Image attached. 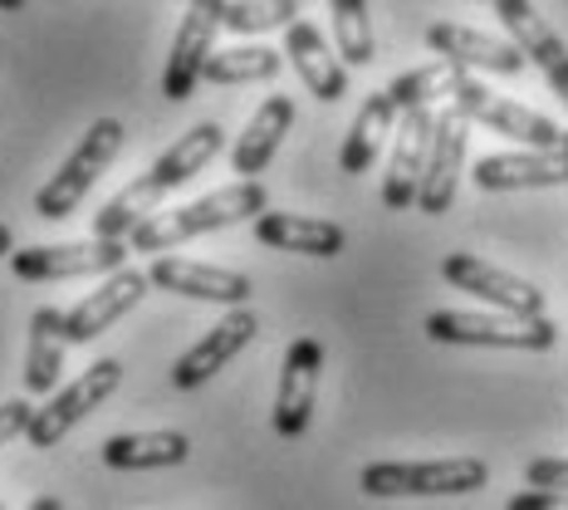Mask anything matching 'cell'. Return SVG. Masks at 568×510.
<instances>
[{
    "mask_svg": "<svg viewBox=\"0 0 568 510\" xmlns=\"http://www.w3.org/2000/svg\"><path fill=\"white\" fill-rule=\"evenodd\" d=\"M265 211H270L265 182H231V187H221V192L192 201V207L148 217L133 236H128V246L142 256H168L172 246L196 241V236H206V231H226L235 221H255V217H265Z\"/></svg>",
    "mask_w": 568,
    "mask_h": 510,
    "instance_id": "6da1fadb",
    "label": "cell"
},
{
    "mask_svg": "<svg viewBox=\"0 0 568 510\" xmlns=\"http://www.w3.org/2000/svg\"><path fill=\"white\" fill-rule=\"evenodd\" d=\"M363 491L377 501L397 496H470L490 481V467L476 457H442V461H373L363 467Z\"/></svg>",
    "mask_w": 568,
    "mask_h": 510,
    "instance_id": "7a4b0ae2",
    "label": "cell"
},
{
    "mask_svg": "<svg viewBox=\"0 0 568 510\" xmlns=\"http://www.w3.org/2000/svg\"><path fill=\"white\" fill-rule=\"evenodd\" d=\"M118 148H123V123H118V118H99V123L79 138V148L59 162V172L40 187V197H34V217L64 221L69 211H74L79 201L93 192V182L109 172V162L118 158Z\"/></svg>",
    "mask_w": 568,
    "mask_h": 510,
    "instance_id": "3957f363",
    "label": "cell"
},
{
    "mask_svg": "<svg viewBox=\"0 0 568 510\" xmlns=\"http://www.w3.org/2000/svg\"><path fill=\"white\" fill-rule=\"evenodd\" d=\"M426 339L460 343V349H519V353H549L559 329L554 319H515V314H470V310H436L426 314Z\"/></svg>",
    "mask_w": 568,
    "mask_h": 510,
    "instance_id": "277c9868",
    "label": "cell"
},
{
    "mask_svg": "<svg viewBox=\"0 0 568 510\" xmlns=\"http://www.w3.org/2000/svg\"><path fill=\"white\" fill-rule=\"evenodd\" d=\"M118 383H123V363H118V359H99L89 373H79L64 393H54L40 412H34L30 427H26V442L34 447V452H50L69 427L84 422L99 402H109L118 393Z\"/></svg>",
    "mask_w": 568,
    "mask_h": 510,
    "instance_id": "5b68a950",
    "label": "cell"
},
{
    "mask_svg": "<svg viewBox=\"0 0 568 510\" xmlns=\"http://www.w3.org/2000/svg\"><path fill=\"white\" fill-rule=\"evenodd\" d=\"M452 109L466 118V123H485V128H495L500 138L529 142L535 152H559L564 128L554 123V118H544V113H535V109H525V103H515V99H500L495 89L476 84V79H466V84L456 89Z\"/></svg>",
    "mask_w": 568,
    "mask_h": 510,
    "instance_id": "8992f818",
    "label": "cell"
},
{
    "mask_svg": "<svg viewBox=\"0 0 568 510\" xmlns=\"http://www.w3.org/2000/svg\"><path fill=\"white\" fill-rule=\"evenodd\" d=\"M221 16H226V0H186V16L176 26L168 69H162V99L168 103H186L201 84V69L211 59V40L221 30Z\"/></svg>",
    "mask_w": 568,
    "mask_h": 510,
    "instance_id": "52a82bcc",
    "label": "cell"
},
{
    "mask_svg": "<svg viewBox=\"0 0 568 510\" xmlns=\"http://www.w3.org/2000/svg\"><path fill=\"white\" fill-rule=\"evenodd\" d=\"M442 276L446 284H456L460 294H476V300L495 304L500 314H515V319H544V290L529 280L510 276V270L490 266L480 256H466V251H452L442 260Z\"/></svg>",
    "mask_w": 568,
    "mask_h": 510,
    "instance_id": "ba28073f",
    "label": "cell"
},
{
    "mask_svg": "<svg viewBox=\"0 0 568 510\" xmlns=\"http://www.w3.org/2000/svg\"><path fill=\"white\" fill-rule=\"evenodd\" d=\"M128 241H74V246H26L10 256L20 280H79V276H113L123 270Z\"/></svg>",
    "mask_w": 568,
    "mask_h": 510,
    "instance_id": "9c48e42d",
    "label": "cell"
},
{
    "mask_svg": "<svg viewBox=\"0 0 568 510\" xmlns=\"http://www.w3.org/2000/svg\"><path fill=\"white\" fill-rule=\"evenodd\" d=\"M318 373H324V343L300 334L284 353L280 369V393H275V432L280 437H304L314 422V398H318Z\"/></svg>",
    "mask_w": 568,
    "mask_h": 510,
    "instance_id": "30bf717a",
    "label": "cell"
},
{
    "mask_svg": "<svg viewBox=\"0 0 568 510\" xmlns=\"http://www.w3.org/2000/svg\"><path fill=\"white\" fill-rule=\"evenodd\" d=\"M466 138H470V123L456 109L436 113L432 152H426V172H422V192H417L422 217H446L452 211L460 168H466Z\"/></svg>",
    "mask_w": 568,
    "mask_h": 510,
    "instance_id": "8fae6325",
    "label": "cell"
},
{
    "mask_svg": "<svg viewBox=\"0 0 568 510\" xmlns=\"http://www.w3.org/2000/svg\"><path fill=\"white\" fill-rule=\"evenodd\" d=\"M495 10H500V26L510 30V40L519 44L525 64H535L539 74L549 79V89L559 93L564 109H568V44L554 34V26L529 6V0H495Z\"/></svg>",
    "mask_w": 568,
    "mask_h": 510,
    "instance_id": "7c38bea8",
    "label": "cell"
},
{
    "mask_svg": "<svg viewBox=\"0 0 568 510\" xmlns=\"http://www.w3.org/2000/svg\"><path fill=\"white\" fill-rule=\"evenodd\" d=\"M148 280L158 284V290L186 294V300H206V304H226V310H245V300L255 294L251 276H241V270L201 266V260H182V256L152 260Z\"/></svg>",
    "mask_w": 568,
    "mask_h": 510,
    "instance_id": "4fadbf2b",
    "label": "cell"
},
{
    "mask_svg": "<svg viewBox=\"0 0 568 510\" xmlns=\"http://www.w3.org/2000/svg\"><path fill=\"white\" fill-rule=\"evenodd\" d=\"M432 128H436V113L432 109H412V113L397 118L393 158H387V177H383V207L387 211L417 207L422 172H426V152H432Z\"/></svg>",
    "mask_w": 568,
    "mask_h": 510,
    "instance_id": "5bb4252c",
    "label": "cell"
},
{
    "mask_svg": "<svg viewBox=\"0 0 568 510\" xmlns=\"http://www.w3.org/2000/svg\"><path fill=\"white\" fill-rule=\"evenodd\" d=\"M260 334V319H255V310H231L226 319H221L216 329H206L192 349L182 353V359L172 363V383L182 388V393H192V388H201V383H211L226 363L235 359V353L245 349Z\"/></svg>",
    "mask_w": 568,
    "mask_h": 510,
    "instance_id": "9a60e30c",
    "label": "cell"
},
{
    "mask_svg": "<svg viewBox=\"0 0 568 510\" xmlns=\"http://www.w3.org/2000/svg\"><path fill=\"white\" fill-rule=\"evenodd\" d=\"M148 276L142 270H113V276H103V284L93 294L74 304V310L64 314V339L69 343H89L99 334H109V324H118L128 310H138L142 294H148Z\"/></svg>",
    "mask_w": 568,
    "mask_h": 510,
    "instance_id": "2e32d148",
    "label": "cell"
},
{
    "mask_svg": "<svg viewBox=\"0 0 568 510\" xmlns=\"http://www.w3.org/2000/svg\"><path fill=\"white\" fill-rule=\"evenodd\" d=\"M426 44L460 69H485V74H519L525 69V54H519L515 40H500V34H485L470 26H452V20L426 26Z\"/></svg>",
    "mask_w": 568,
    "mask_h": 510,
    "instance_id": "e0dca14e",
    "label": "cell"
},
{
    "mask_svg": "<svg viewBox=\"0 0 568 510\" xmlns=\"http://www.w3.org/2000/svg\"><path fill=\"white\" fill-rule=\"evenodd\" d=\"M284 59L294 64V74L304 79V89H310L318 103H338L343 93H348V64L328 50V40L310 20H294V26L284 30Z\"/></svg>",
    "mask_w": 568,
    "mask_h": 510,
    "instance_id": "ac0fdd59",
    "label": "cell"
},
{
    "mask_svg": "<svg viewBox=\"0 0 568 510\" xmlns=\"http://www.w3.org/2000/svg\"><path fill=\"white\" fill-rule=\"evenodd\" d=\"M480 192H529V187H568V158L564 152H490L476 162Z\"/></svg>",
    "mask_w": 568,
    "mask_h": 510,
    "instance_id": "d6986e66",
    "label": "cell"
},
{
    "mask_svg": "<svg viewBox=\"0 0 568 510\" xmlns=\"http://www.w3.org/2000/svg\"><path fill=\"white\" fill-rule=\"evenodd\" d=\"M290 123H294V99L290 93H270V99L251 113L245 133L231 142V172L241 177V182H255V177L270 168V158L280 152Z\"/></svg>",
    "mask_w": 568,
    "mask_h": 510,
    "instance_id": "ffe728a7",
    "label": "cell"
},
{
    "mask_svg": "<svg viewBox=\"0 0 568 510\" xmlns=\"http://www.w3.org/2000/svg\"><path fill=\"white\" fill-rule=\"evenodd\" d=\"M251 231H255L260 246H275V251H294V256H314V260L343 256V246H348V236H343L338 221L300 217V211H265V217L251 221Z\"/></svg>",
    "mask_w": 568,
    "mask_h": 510,
    "instance_id": "44dd1931",
    "label": "cell"
},
{
    "mask_svg": "<svg viewBox=\"0 0 568 510\" xmlns=\"http://www.w3.org/2000/svg\"><path fill=\"white\" fill-rule=\"evenodd\" d=\"M221 152H226V133H221V123H196V128H186V133L176 138L158 162H152L148 177L158 182V192H176V187L192 182L206 162H216Z\"/></svg>",
    "mask_w": 568,
    "mask_h": 510,
    "instance_id": "7402d4cb",
    "label": "cell"
},
{
    "mask_svg": "<svg viewBox=\"0 0 568 510\" xmlns=\"http://www.w3.org/2000/svg\"><path fill=\"white\" fill-rule=\"evenodd\" d=\"M99 452H103V467H113V471H152V467H182L186 452H192V442H186V432L162 427V432L109 437Z\"/></svg>",
    "mask_w": 568,
    "mask_h": 510,
    "instance_id": "603a6c76",
    "label": "cell"
},
{
    "mask_svg": "<svg viewBox=\"0 0 568 510\" xmlns=\"http://www.w3.org/2000/svg\"><path fill=\"white\" fill-rule=\"evenodd\" d=\"M64 314L59 310H34L30 314V343H26V393H54L59 373H64Z\"/></svg>",
    "mask_w": 568,
    "mask_h": 510,
    "instance_id": "cb8c5ba5",
    "label": "cell"
},
{
    "mask_svg": "<svg viewBox=\"0 0 568 510\" xmlns=\"http://www.w3.org/2000/svg\"><path fill=\"white\" fill-rule=\"evenodd\" d=\"M397 109H393V99H387V89H377L368 103L358 109V118H353V128H348V138H343V152H338V168L348 172V177H363L377 162V152H383V138L393 133V123H397Z\"/></svg>",
    "mask_w": 568,
    "mask_h": 510,
    "instance_id": "d4e9b609",
    "label": "cell"
},
{
    "mask_svg": "<svg viewBox=\"0 0 568 510\" xmlns=\"http://www.w3.org/2000/svg\"><path fill=\"white\" fill-rule=\"evenodd\" d=\"M466 69L452 64V59H432L422 69H407L387 84V99H393L397 113H412V109H432L436 99H456V89L466 84Z\"/></svg>",
    "mask_w": 568,
    "mask_h": 510,
    "instance_id": "484cf974",
    "label": "cell"
},
{
    "mask_svg": "<svg viewBox=\"0 0 568 510\" xmlns=\"http://www.w3.org/2000/svg\"><path fill=\"white\" fill-rule=\"evenodd\" d=\"M280 64H284V54L265 50V44H241V50L211 54L206 69H201V79H206V84H221V89H231V84H255V79H275Z\"/></svg>",
    "mask_w": 568,
    "mask_h": 510,
    "instance_id": "4316f807",
    "label": "cell"
},
{
    "mask_svg": "<svg viewBox=\"0 0 568 510\" xmlns=\"http://www.w3.org/2000/svg\"><path fill=\"white\" fill-rule=\"evenodd\" d=\"M334 34H338V59L353 69L373 64L377 40L368 20V0H334Z\"/></svg>",
    "mask_w": 568,
    "mask_h": 510,
    "instance_id": "83f0119b",
    "label": "cell"
},
{
    "mask_svg": "<svg viewBox=\"0 0 568 510\" xmlns=\"http://www.w3.org/2000/svg\"><path fill=\"white\" fill-rule=\"evenodd\" d=\"M300 20V0H226L221 26L235 34H265V30H290Z\"/></svg>",
    "mask_w": 568,
    "mask_h": 510,
    "instance_id": "f1b7e54d",
    "label": "cell"
},
{
    "mask_svg": "<svg viewBox=\"0 0 568 510\" xmlns=\"http://www.w3.org/2000/svg\"><path fill=\"white\" fill-rule=\"evenodd\" d=\"M529 491H568V457H539L525 467Z\"/></svg>",
    "mask_w": 568,
    "mask_h": 510,
    "instance_id": "f546056e",
    "label": "cell"
},
{
    "mask_svg": "<svg viewBox=\"0 0 568 510\" xmlns=\"http://www.w3.org/2000/svg\"><path fill=\"white\" fill-rule=\"evenodd\" d=\"M34 418V408L26 398H10V402H0V447L6 442H16V437H26V427Z\"/></svg>",
    "mask_w": 568,
    "mask_h": 510,
    "instance_id": "4dcf8cb0",
    "label": "cell"
},
{
    "mask_svg": "<svg viewBox=\"0 0 568 510\" xmlns=\"http://www.w3.org/2000/svg\"><path fill=\"white\" fill-rule=\"evenodd\" d=\"M505 510H568V491H519L505 501Z\"/></svg>",
    "mask_w": 568,
    "mask_h": 510,
    "instance_id": "1f68e13d",
    "label": "cell"
},
{
    "mask_svg": "<svg viewBox=\"0 0 568 510\" xmlns=\"http://www.w3.org/2000/svg\"><path fill=\"white\" fill-rule=\"evenodd\" d=\"M6 256H16V236H10V227L0 221V260H6Z\"/></svg>",
    "mask_w": 568,
    "mask_h": 510,
    "instance_id": "d6a6232c",
    "label": "cell"
},
{
    "mask_svg": "<svg viewBox=\"0 0 568 510\" xmlns=\"http://www.w3.org/2000/svg\"><path fill=\"white\" fill-rule=\"evenodd\" d=\"M30 510H64V501H59V496H34Z\"/></svg>",
    "mask_w": 568,
    "mask_h": 510,
    "instance_id": "836d02e7",
    "label": "cell"
},
{
    "mask_svg": "<svg viewBox=\"0 0 568 510\" xmlns=\"http://www.w3.org/2000/svg\"><path fill=\"white\" fill-rule=\"evenodd\" d=\"M0 10H26V0H0Z\"/></svg>",
    "mask_w": 568,
    "mask_h": 510,
    "instance_id": "e575fe53",
    "label": "cell"
},
{
    "mask_svg": "<svg viewBox=\"0 0 568 510\" xmlns=\"http://www.w3.org/2000/svg\"><path fill=\"white\" fill-rule=\"evenodd\" d=\"M559 152H564V158H568V128H564V138H559Z\"/></svg>",
    "mask_w": 568,
    "mask_h": 510,
    "instance_id": "d590c367",
    "label": "cell"
},
{
    "mask_svg": "<svg viewBox=\"0 0 568 510\" xmlns=\"http://www.w3.org/2000/svg\"><path fill=\"white\" fill-rule=\"evenodd\" d=\"M0 510H6V501H0Z\"/></svg>",
    "mask_w": 568,
    "mask_h": 510,
    "instance_id": "8d00e7d4",
    "label": "cell"
},
{
    "mask_svg": "<svg viewBox=\"0 0 568 510\" xmlns=\"http://www.w3.org/2000/svg\"><path fill=\"white\" fill-rule=\"evenodd\" d=\"M182 6H186V0H182Z\"/></svg>",
    "mask_w": 568,
    "mask_h": 510,
    "instance_id": "74e56055",
    "label": "cell"
},
{
    "mask_svg": "<svg viewBox=\"0 0 568 510\" xmlns=\"http://www.w3.org/2000/svg\"><path fill=\"white\" fill-rule=\"evenodd\" d=\"M300 6H304V0H300Z\"/></svg>",
    "mask_w": 568,
    "mask_h": 510,
    "instance_id": "f35d334b",
    "label": "cell"
}]
</instances>
